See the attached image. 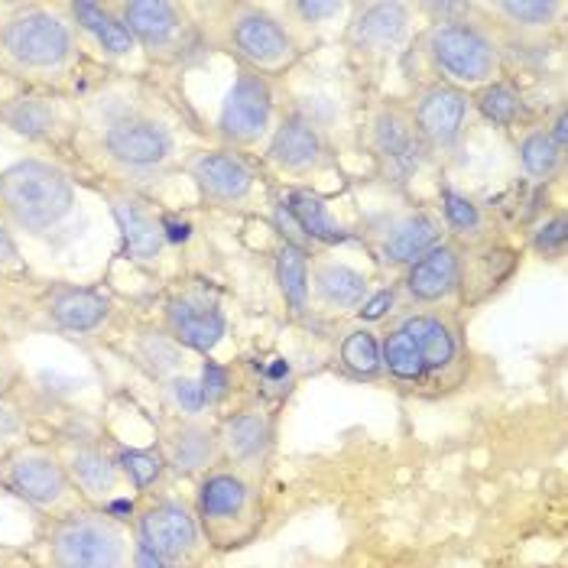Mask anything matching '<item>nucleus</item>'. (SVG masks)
Instances as JSON below:
<instances>
[{"label":"nucleus","mask_w":568,"mask_h":568,"mask_svg":"<svg viewBox=\"0 0 568 568\" xmlns=\"http://www.w3.org/2000/svg\"><path fill=\"white\" fill-rule=\"evenodd\" d=\"M471 94L445 82L423 85L409 104V121L429 156H448L452 150H458L471 124Z\"/></svg>","instance_id":"obj_12"},{"label":"nucleus","mask_w":568,"mask_h":568,"mask_svg":"<svg viewBox=\"0 0 568 568\" xmlns=\"http://www.w3.org/2000/svg\"><path fill=\"white\" fill-rule=\"evenodd\" d=\"M79 215V189L59 163L23 156L0 173V219L27 237H52Z\"/></svg>","instance_id":"obj_3"},{"label":"nucleus","mask_w":568,"mask_h":568,"mask_svg":"<svg viewBox=\"0 0 568 568\" xmlns=\"http://www.w3.org/2000/svg\"><path fill=\"white\" fill-rule=\"evenodd\" d=\"M458 286H462V247L452 241H442L429 254L409 263L399 280L403 300L423 308L458 303Z\"/></svg>","instance_id":"obj_19"},{"label":"nucleus","mask_w":568,"mask_h":568,"mask_svg":"<svg viewBox=\"0 0 568 568\" xmlns=\"http://www.w3.org/2000/svg\"><path fill=\"white\" fill-rule=\"evenodd\" d=\"M471 108L481 114L487 124L500 128V131H514V128H526L532 121V108L526 101V94L514 82H490V85L478 88L471 94Z\"/></svg>","instance_id":"obj_32"},{"label":"nucleus","mask_w":568,"mask_h":568,"mask_svg":"<svg viewBox=\"0 0 568 568\" xmlns=\"http://www.w3.org/2000/svg\"><path fill=\"white\" fill-rule=\"evenodd\" d=\"M13 91H17V88L10 85V82H7V79H3V72H0V101H3V98H10V94H13Z\"/></svg>","instance_id":"obj_50"},{"label":"nucleus","mask_w":568,"mask_h":568,"mask_svg":"<svg viewBox=\"0 0 568 568\" xmlns=\"http://www.w3.org/2000/svg\"><path fill=\"white\" fill-rule=\"evenodd\" d=\"M65 10H69V20H72L82 45H91L104 62L131 65V62H136L143 55L114 3L79 0V3H65Z\"/></svg>","instance_id":"obj_22"},{"label":"nucleus","mask_w":568,"mask_h":568,"mask_svg":"<svg viewBox=\"0 0 568 568\" xmlns=\"http://www.w3.org/2000/svg\"><path fill=\"white\" fill-rule=\"evenodd\" d=\"M166 396H170V403H173L175 413H182L185 419H199V416L209 409L199 377L175 374L173 381H166Z\"/></svg>","instance_id":"obj_42"},{"label":"nucleus","mask_w":568,"mask_h":568,"mask_svg":"<svg viewBox=\"0 0 568 568\" xmlns=\"http://www.w3.org/2000/svg\"><path fill=\"white\" fill-rule=\"evenodd\" d=\"M85 62L65 3H17L0 13V72L13 88L52 91Z\"/></svg>","instance_id":"obj_2"},{"label":"nucleus","mask_w":568,"mask_h":568,"mask_svg":"<svg viewBox=\"0 0 568 568\" xmlns=\"http://www.w3.org/2000/svg\"><path fill=\"white\" fill-rule=\"evenodd\" d=\"M290 209V215L296 219L300 231L306 234L308 244H322V247H345L351 244L357 234L354 227H348L345 221H338V215L332 212V205L312 192V189H303V185H293L280 195Z\"/></svg>","instance_id":"obj_30"},{"label":"nucleus","mask_w":568,"mask_h":568,"mask_svg":"<svg viewBox=\"0 0 568 568\" xmlns=\"http://www.w3.org/2000/svg\"><path fill=\"white\" fill-rule=\"evenodd\" d=\"M308 247L300 244H290V241H280V247L273 251V276H276V286H280V296L286 308L293 315H308L312 308V296H308Z\"/></svg>","instance_id":"obj_33"},{"label":"nucleus","mask_w":568,"mask_h":568,"mask_svg":"<svg viewBox=\"0 0 568 568\" xmlns=\"http://www.w3.org/2000/svg\"><path fill=\"white\" fill-rule=\"evenodd\" d=\"M27 442V413L13 396H0V458Z\"/></svg>","instance_id":"obj_43"},{"label":"nucleus","mask_w":568,"mask_h":568,"mask_svg":"<svg viewBox=\"0 0 568 568\" xmlns=\"http://www.w3.org/2000/svg\"><path fill=\"white\" fill-rule=\"evenodd\" d=\"M371 290V276L345 261L315 257L308 266V296L325 312H357Z\"/></svg>","instance_id":"obj_27"},{"label":"nucleus","mask_w":568,"mask_h":568,"mask_svg":"<svg viewBox=\"0 0 568 568\" xmlns=\"http://www.w3.org/2000/svg\"><path fill=\"white\" fill-rule=\"evenodd\" d=\"M364 143H367V153H371L377 173L396 185L416 179L433 160L409 121V108H403L396 101L374 104V111L367 118Z\"/></svg>","instance_id":"obj_9"},{"label":"nucleus","mask_w":568,"mask_h":568,"mask_svg":"<svg viewBox=\"0 0 568 568\" xmlns=\"http://www.w3.org/2000/svg\"><path fill=\"white\" fill-rule=\"evenodd\" d=\"M348 45L364 59H390L413 37V7L409 3H354L351 7Z\"/></svg>","instance_id":"obj_17"},{"label":"nucleus","mask_w":568,"mask_h":568,"mask_svg":"<svg viewBox=\"0 0 568 568\" xmlns=\"http://www.w3.org/2000/svg\"><path fill=\"white\" fill-rule=\"evenodd\" d=\"M276 10H280L283 17H296V23H303V27L322 30V27L335 23L338 17L351 13V3H338V0H328V3H322V0H306V3H283V7H276Z\"/></svg>","instance_id":"obj_41"},{"label":"nucleus","mask_w":568,"mask_h":568,"mask_svg":"<svg viewBox=\"0 0 568 568\" xmlns=\"http://www.w3.org/2000/svg\"><path fill=\"white\" fill-rule=\"evenodd\" d=\"M399 300H403L399 286H381V290H371V296L361 303V308L354 312V318H357L361 325H367V328H371L374 322H384L390 312H396Z\"/></svg>","instance_id":"obj_44"},{"label":"nucleus","mask_w":568,"mask_h":568,"mask_svg":"<svg viewBox=\"0 0 568 568\" xmlns=\"http://www.w3.org/2000/svg\"><path fill=\"white\" fill-rule=\"evenodd\" d=\"M276 124V98L270 79L257 72L234 65V79L219 101L215 114V136L227 150H254L266 143Z\"/></svg>","instance_id":"obj_8"},{"label":"nucleus","mask_w":568,"mask_h":568,"mask_svg":"<svg viewBox=\"0 0 568 568\" xmlns=\"http://www.w3.org/2000/svg\"><path fill=\"white\" fill-rule=\"evenodd\" d=\"M542 131L552 136V143H556L559 150H568V114H566V108H559V111H556V118L542 124Z\"/></svg>","instance_id":"obj_48"},{"label":"nucleus","mask_w":568,"mask_h":568,"mask_svg":"<svg viewBox=\"0 0 568 568\" xmlns=\"http://www.w3.org/2000/svg\"><path fill=\"white\" fill-rule=\"evenodd\" d=\"M517 270V251L504 244H475L462 251V286L458 300L481 303L494 290H500Z\"/></svg>","instance_id":"obj_29"},{"label":"nucleus","mask_w":568,"mask_h":568,"mask_svg":"<svg viewBox=\"0 0 568 568\" xmlns=\"http://www.w3.org/2000/svg\"><path fill=\"white\" fill-rule=\"evenodd\" d=\"M75 146L124 189L156 182L182 163V136L175 121L136 82L104 88L79 108Z\"/></svg>","instance_id":"obj_1"},{"label":"nucleus","mask_w":568,"mask_h":568,"mask_svg":"<svg viewBox=\"0 0 568 568\" xmlns=\"http://www.w3.org/2000/svg\"><path fill=\"white\" fill-rule=\"evenodd\" d=\"M131 568H173L170 562H163L156 552H150L146 546H133V559H131Z\"/></svg>","instance_id":"obj_49"},{"label":"nucleus","mask_w":568,"mask_h":568,"mask_svg":"<svg viewBox=\"0 0 568 568\" xmlns=\"http://www.w3.org/2000/svg\"><path fill=\"white\" fill-rule=\"evenodd\" d=\"M0 270H23V254L3 219H0Z\"/></svg>","instance_id":"obj_46"},{"label":"nucleus","mask_w":568,"mask_h":568,"mask_svg":"<svg viewBox=\"0 0 568 568\" xmlns=\"http://www.w3.org/2000/svg\"><path fill=\"white\" fill-rule=\"evenodd\" d=\"M442 234H445V227H442L438 215H433L429 209H409V212H399L381 224L374 251L384 266L406 270L409 263H416L436 244H442Z\"/></svg>","instance_id":"obj_23"},{"label":"nucleus","mask_w":568,"mask_h":568,"mask_svg":"<svg viewBox=\"0 0 568 568\" xmlns=\"http://www.w3.org/2000/svg\"><path fill=\"white\" fill-rule=\"evenodd\" d=\"M136 357H140V364H143L153 377L173 381L175 374H182L185 348H179L166 332H143L140 342H136Z\"/></svg>","instance_id":"obj_39"},{"label":"nucleus","mask_w":568,"mask_h":568,"mask_svg":"<svg viewBox=\"0 0 568 568\" xmlns=\"http://www.w3.org/2000/svg\"><path fill=\"white\" fill-rule=\"evenodd\" d=\"M381 361H384V374H390L396 384H403V387H419V384L429 381L419 351H416L413 338L406 335V328L399 322L381 338Z\"/></svg>","instance_id":"obj_36"},{"label":"nucleus","mask_w":568,"mask_h":568,"mask_svg":"<svg viewBox=\"0 0 568 568\" xmlns=\"http://www.w3.org/2000/svg\"><path fill=\"white\" fill-rule=\"evenodd\" d=\"M568 244V219L566 212H556V215H546L532 227L529 234V247L542 257V261H559L566 254Z\"/></svg>","instance_id":"obj_40"},{"label":"nucleus","mask_w":568,"mask_h":568,"mask_svg":"<svg viewBox=\"0 0 568 568\" xmlns=\"http://www.w3.org/2000/svg\"><path fill=\"white\" fill-rule=\"evenodd\" d=\"M20 381V367L13 361V354L7 345H0V396H7L13 390V384Z\"/></svg>","instance_id":"obj_47"},{"label":"nucleus","mask_w":568,"mask_h":568,"mask_svg":"<svg viewBox=\"0 0 568 568\" xmlns=\"http://www.w3.org/2000/svg\"><path fill=\"white\" fill-rule=\"evenodd\" d=\"M219 442L221 458L234 471L257 481L270 465V455L276 445V426H273L270 413H263L261 406H247V409H237L221 419Z\"/></svg>","instance_id":"obj_18"},{"label":"nucleus","mask_w":568,"mask_h":568,"mask_svg":"<svg viewBox=\"0 0 568 568\" xmlns=\"http://www.w3.org/2000/svg\"><path fill=\"white\" fill-rule=\"evenodd\" d=\"M517 163H520V170L529 182L549 185L566 170V150H559L542 128H526L520 143H517Z\"/></svg>","instance_id":"obj_34"},{"label":"nucleus","mask_w":568,"mask_h":568,"mask_svg":"<svg viewBox=\"0 0 568 568\" xmlns=\"http://www.w3.org/2000/svg\"><path fill=\"white\" fill-rule=\"evenodd\" d=\"M328 156H332L328 136L306 111H290L286 118H280L263 143V160L276 173L293 175V179H306L325 170Z\"/></svg>","instance_id":"obj_15"},{"label":"nucleus","mask_w":568,"mask_h":568,"mask_svg":"<svg viewBox=\"0 0 568 568\" xmlns=\"http://www.w3.org/2000/svg\"><path fill=\"white\" fill-rule=\"evenodd\" d=\"M185 175L192 179L199 199L221 212H241L254 202L261 189V173L257 166L227 146H212V150H195L182 163Z\"/></svg>","instance_id":"obj_11"},{"label":"nucleus","mask_w":568,"mask_h":568,"mask_svg":"<svg viewBox=\"0 0 568 568\" xmlns=\"http://www.w3.org/2000/svg\"><path fill=\"white\" fill-rule=\"evenodd\" d=\"M108 209L118 221L124 254L133 263H156L166 254V231H163V215L153 212L146 199H140L133 189H104Z\"/></svg>","instance_id":"obj_20"},{"label":"nucleus","mask_w":568,"mask_h":568,"mask_svg":"<svg viewBox=\"0 0 568 568\" xmlns=\"http://www.w3.org/2000/svg\"><path fill=\"white\" fill-rule=\"evenodd\" d=\"M79 108H72L55 91L17 88L10 98L0 101V128L33 140V143H65L75 136Z\"/></svg>","instance_id":"obj_14"},{"label":"nucleus","mask_w":568,"mask_h":568,"mask_svg":"<svg viewBox=\"0 0 568 568\" xmlns=\"http://www.w3.org/2000/svg\"><path fill=\"white\" fill-rule=\"evenodd\" d=\"M423 52L429 55L438 82L462 88L468 94L497 82L504 72V49L494 30L468 17L433 23L423 37Z\"/></svg>","instance_id":"obj_5"},{"label":"nucleus","mask_w":568,"mask_h":568,"mask_svg":"<svg viewBox=\"0 0 568 568\" xmlns=\"http://www.w3.org/2000/svg\"><path fill=\"white\" fill-rule=\"evenodd\" d=\"M224 45L237 65L257 72L263 79L290 72L300 55L303 40L293 23L276 13V7L261 3H234L224 17Z\"/></svg>","instance_id":"obj_6"},{"label":"nucleus","mask_w":568,"mask_h":568,"mask_svg":"<svg viewBox=\"0 0 568 568\" xmlns=\"http://www.w3.org/2000/svg\"><path fill=\"white\" fill-rule=\"evenodd\" d=\"M62 462L69 468V478L75 484L82 504L104 510L111 500L124 497V490H131L114 452H108L101 442H75V445H62Z\"/></svg>","instance_id":"obj_21"},{"label":"nucleus","mask_w":568,"mask_h":568,"mask_svg":"<svg viewBox=\"0 0 568 568\" xmlns=\"http://www.w3.org/2000/svg\"><path fill=\"white\" fill-rule=\"evenodd\" d=\"M438 221L452 237H462V241H481L487 231V215L481 205L452 185L438 189Z\"/></svg>","instance_id":"obj_35"},{"label":"nucleus","mask_w":568,"mask_h":568,"mask_svg":"<svg viewBox=\"0 0 568 568\" xmlns=\"http://www.w3.org/2000/svg\"><path fill=\"white\" fill-rule=\"evenodd\" d=\"M0 487L43 517H65L82 504L62 452L45 442H23L0 458Z\"/></svg>","instance_id":"obj_7"},{"label":"nucleus","mask_w":568,"mask_h":568,"mask_svg":"<svg viewBox=\"0 0 568 568\" xmlns=\"http://www.w3.org/2000/svg\"><path fill=\"white\" fill-rule=\"evenodd\" d=\"M133 539L156 552L170 566L192 562L205 546V529L199 524L195 510L175 497H163L136 514V532Z\"/></svg>","instance_id":"obj_13"},{"label":"nucleus","mask_w":568,"mask_h":568,"mask_svg":"<svg viewBox=\"0 0 568 568\" xmlns=\"http://www.w3.org/2000/svg\"><path fill=\"white\" fill-rule=\"evenodd\" d=\"M199 384H202V394H205L209 409H212V406H221V403L231 396V374H227V367H221L219 361H205V364H202Z\"/></svg>","instance_id":"obj_45"},{"label":"nucleus","mask_w":568,"mask_h":568,"mask_svg":"<svg viewBox=\"0 0 568 568\" xmlns=\"http://www.w3.org/2000/svg\"><path fill=\"white\" fill-rule=\"evenodd\" d=\"M399 325L406 328V335L413 338V345L419 351L429 381L448 377V374L458 371L462 338H458V328H455V322L448 315H442V312H413Z\"/></svg>","instance_id":"obj_26"},{"label":"nucleus","mask_w":568,"mask_h":568,"mask_svg":"<svg viewBox=\"0 0 568 568\" xmlns=\"http://www.w3.org/2000/svg\"><path fill=\"white\" fill-rule=\"evenodd\" d=\"M160 452L173 475H182V478L209 475L221 462L219 426H209L202 419H185L166 433Z\"/></svg>","instance_id":"obj_28"},{"label":"nucleus","mask_w":568,"mask_h":568,"mask_svg":"<svg viewBox=\"0 0 568 568\" xmlns=\"http://www.w3.org/2000/svg\"><path fill=\"white\" fill-rule=\"evenodd\" d=\"M114 458H118V468H121L128 487H133L136 494H146L170 471L160 448H121V452H114Z\"/></svg>","instance_id":"obj_38"},{"label":"nucleus","mask_w":568,"mask_h":568,"mask_svg":"<svg viewBox=\"0 0 568 568\" xmlns=\"http://www.w3.org/2000/svg\"><path fill=\"white\" fill-rule=\"evenodd\" d=\"M43 308L52 328L65 335H94L111 322L114 300L91 286H52Z\"/></svg>","instance_id":"obj_25"},{"label":"nucleus","mask_w":568,"mask_h":568,"mask_svg":"<svg viewBox=\"0 0 568 568\" xmlns=\"http://www.w3.org/2000/svg\"><path fill=\"white\" fill-rule=\"evenodd\" d=\"M136 539L108 510L79 507L55 517L45 532L49 568H131Z\"/></svg>","instance_id":"obj_4"},{"label":"nucleus","mask_w":568,"mask_h":568,"mask_svg":"<svg viewBox=\"0 0 568 568\" xmlns=\"http://www.w3.org/2000/svg\"><path fill=\"white\" fill-rule=\"evenodd\" d=\"M257 510V481L234 471V468H212L199 481L195 517L202 529L212 536H231L237 526L251 524Z\"/></svg>","instance_id":"obj_16"},{"label":"nucleus","mask_w":568,"mask_h":568,"mask_svg":"<svg viewBox=\"0 0 568 568\" xmlns=\"http://www.w3.org/2000/svg\"><path fill=\"white\" fill-rule=\"evenodd\" d=\"M166 335L179 348L195 351L212 357L227 335V318L219 303H209L202 296H175L166 303Z\"/></svg>","instance_id":"obj_24"},{"label":"nucleus","mask_w":568,"mask_h":568,"mask_svg":"<svg viewBox=\"0 0 568 568\" xmlns=\"http://www.w3.org/2000/svg\"><path fill=\"white\" fill-rule=\"evenodd\" d=\"M114 7L146 59L182 62L195 52L199 30L195 20L189 17V7L170 0H124Z\"/></svg>","instance_id":"obj_10"},{"label":"nucleus","mask_w":568,"mask_h":568,"mask_svg":"<svg viewBox=\"0 0 568 568\" xmlns=\"http://www.w3.org/2000/svg\"><path fill=\"white\" fill-rule=\"evenodd\" d=\"M338 364L348 371L354 381H377L384 374L381 338L367 325H357V328L345 332V338L338 345Z\"/></svg>","instance_id":"obj_37"},{"label":"nucleus","mask_w":568,"mask_h":568,"mask_svg":"<svg viewBox=\"0 0 568 568\" xmlns=\"http://www.w3.org/2000/svg\"><path fill=\"white\" fill-rule=\"evenodd\" d=\"M475 10L490 13L497 27H504L514 40H539L549 30H556L566 17L562 0H494Z\"/></svg>","instance_id":"obj_31"}]
</instances>
